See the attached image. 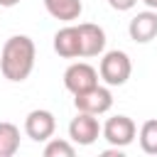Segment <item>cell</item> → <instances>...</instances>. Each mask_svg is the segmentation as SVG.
I'll return each mask as SVG.
<instances>
[{
    "label": "cell",
    "mask_w": 157,
    "mask_h": 157,
    "mask_svg": "<svg viewBox=\"0 0 157 157\" xmlns=\"http://www.w3.org/2000/svg\"><path fill=\"white\" fill-rule=\"evenodd\" d=\"M20 0H0V7H15Z\"/></svg>",
    "instance_id": "2e32d148"
},
{
    "label": "cell",
    "mask_w": 157,
    "mask_h": 157,
    "mask_svg": "<svg viewBox=\"0 0 157 157\" xmlns=\"http://www.w3.org/2000/svg\"><path fill=\"white\" fill-rule=\"evenodd\" d=\"M128 34H130V39L132 42H137V44H147V42H152L155 37H157V10H142V12H137L132 20H130V25H128Z\"/></svg>",
    "instance_id": "ba28073f"
},
{
    "label": "cell",
    "mask_w": 157,
    "mask_h": 157,
    "mask_svg": "<svg viewBox=\"0 0 157 157\" xmlns=\"http://www.w3.org/2000/svg\"><path fill=\"white\" fill-rule=\"evenodd\" d=\"M98 137H101L98 115H91V113L78 110V113L71 118V123H69V140H71L74 145L88 147V145H93Z\"/></svg>",
    "instance_id": "5b68a950"
},
{
    "label": "cell",
    "mask_w": 157,
    "mask_h": 157,
    "mask_svg": "<svg viewBox=\"0 0 157 157\" xmlns=\"http://www.w3.org/2000/svg\"><path fill=\"white\" fill-rule=\"evenodd\" d=\"M44 7L47 12L54 17V20H61V22H74L81 17L83 12V5L81 0H44Z\"/></svg>",
    "instance_id": "8fae6325"
},
{
    "label": "cell",
    "mask_w": 157,
    "mask_h": 157,
    "mask_svg": "<svg viewBox=\"0 0 157 157\" xmlns=\"http://www.w3.org/2000/svg\"><path fill=\"white\" fill-rule=\"evenodd\" d=\"M101 135L110 147H120L123 150L137 137V125H135V120L130 115H113L101 128Z\"/></svg>",
    "instance_id": "277c9868"
},
{
    "label": "cell",
    "mask_w": 157,
    "mask_h": 157,
    "mask_svg": "<svg viewBox=\"0 0 157 157\" xmlns=\"http://www.w3.org/2000/svg\"><path fill=\"white\" fill-rule=\"evenodd\" d=\"M108 5L113 10H118V12H128V10H132L137 5V0H108Z\"/></svg>",
    "instance_id": "9a60e30c"
},
{
    "label": "cell",
    "mask_w": 157,
    "mask_h": 157,
    "mask_svg": "<svg viewBox=\"0 0 157 157\" xmlns=\"http://www.w3.org/2000/svg\"><path fill=\"white\" fill-rule=\"evenodd\" d=\"M54 52L61 59H78L81 56V39H78V27L76 25H66L61 29H56L54 34Z\"/></svg>",
    "instance_id": "30bf717a"
},
{
    "label": "cell",
    "mask_w": 157,
    "mask_h": 157,
    "mask_svg": "<svg viewBox=\"0 0 157 157\" xmlns=\"http://www.w3.org/2000/svg\"><path fill=\"white\" fill-rule=\"evenodd\" d=\"M74 105L76 110H83V113H91V115H103L113 108V93H110V86H91L81 93L74 96Z\"/></svg>",
    "instance_id": "3957f363"
},
{
    "label": "cell",
    "mask_w": 157,
    "mask_h": 157,
    "mask_svg": "<svg viewBox=\"0 0 157 157\" xmlns=\"http://www.w3.org/2000/svg\"><path fill=\"white\" fill-rule=\"evenodd\" d=\"M142 2H145L150 10H157V0H142Z\"/></svg>",
    "instance_id": "e0dca14e"
},
{
    "label": "cell",
    "mask_w": 157,
    "mask_h": 157,
    "mask_svg": "<svg viewBox=\"0 0 157 157\" xmlns=\"http://www.w3.org/2000/svg\"><path fill=\"white\" fill-rule=\"evenodd\" d=\"M34 59H37V47H34L32 37H27V34H12L2 44L0 71H2V76L7 81L22 83L25 78H29V74L34 69Z\"/></svg>",
    "instance_id": "6da1fadb"
},
{
    "label": "cell",
    "mask_w": 157,
    "mask_h": 157,
    "mask_svg": "<svg viewBox=\"0 0 157 157\" xmlns=\"http://www.w3.org/2000/svg\"><path fill=\"white\" fill-rule=\"evenodd\" d=\"M76 155V147L71 140H64V137H49L47 145H44V157H74Z\"/></svg>",
    "instance_id": "5bb4252c"
},
{
    "label": "cell",
    "mask_w": 157,
    "mask_h": 157,
    "mask_svg": "<svg viewBox=\"0 0 157 157\" xmlns=\"http://www.w3.org/2000/svg\"><path fill=\"white\" fill-rule=\"evenodd\" d=\"M137 140H140V147L145 155H157V118H150L140 125Z\"/></svg>",
    "instance_id": "4fadbf2b"
},
{
    "label": "cell",
    "mask_w": 157,
    "mask_h": 157,
    "mask_svg": "<svg viewBox=\"0 0 157 157\" xmlns=\"http://www.w3.org/2000/svg\"><path fill=\"white\" fill-rule=\"evenodd\" d=\"M78 27V39H81V56H98L105 49V32L101 25L93 22H81Z\"/></svg>",
    "instance_id": "9c48e42d"
},
{
    "label": "cell",
    "mask_w": 157,
    "mask_h": 157,
    "mask_svg": "<svg viewBox=\"0 0 157 157\" xmlns=\"http://www.w3.org/2000/svg\"><path fill=\"white\" fill-rule=\"evenodd\" d=\"M56 130V118L47 108H34L25 118V135L34 142H47Z\"/></svg>",
    "instance_id": "8992f818"
},
{
    "label": "cell",
    "mask_w": 157,
    "mask_h": 157,
    "mask_svg": "<svg viewBox=\"0 0 157 157\" xmlns=\"http://www.w3.org/2000/svg\"><path fill=\"white\" fill-rule=\"evenodd\" d=\"M20 150V128L15 123L0 120V157H12Z\"/></svg>",
    "instance_id": "7c38bea8"
},
{
    "label": "cell",
    "mask_w": 157,
    "mask_h": 157,
    "mask_svg": "<svg viewBox=\"0 0 157 157\" xmlns=\"http://www.w3.org/2000/svg\"><path fill=\"white\" fill-rule=\"evenodd\" d=\"M132 74V61L125 52L120 49H113V52H105L101 64H98V76L105 86H123L128 83Z\"/></svg>",
    "instance_id": "7a4b0ae2"
},
{
    "label": "cell",
    "mask_w": 157,
    "mask_h": 157,
    "mask_svg": "<svg viewBox=\"0 0 157 157\" xmlns=\"http://www.w3.org/2000/svg\"><path fill=\"white\" fill-rule=\"evenodd\" d=\"M96 83H98V71L91 64H86V61H74L64 71V86L74 96L86 91V88H91V86H96Z\"/></svg>",
    "instance_id": "52a82bcc"
}]
</instances>
